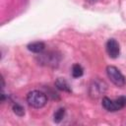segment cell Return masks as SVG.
Here are the masks:
<instances>
[{
	"instance_id": "cell-1",
	"label": "cell",
	"mask_w": 126,
	"mask_h": 126,
	"mask_svg": "<svg viewBox=\"0 0 126 126\" xmlns=\"http://www.w3.org/2000/svg\"><path fill=\"white\" fill-rule=\"evenodd\" d=\"M27 102L33 108H41L47 102V96L44 93L34 90L27 94Z\"/></svg>"
},
{
	"instance_id": "cell-2",
	"label": "cell",
	"mask_w": 126,
	"mask_h": 126,
	"mask_svg": "<svg viewBox=\"0 0 126 126\" xmlns=\"http://www.w3.org/2000/svg\"><path fill=\"white\" fill-rule=\"evenodd\" d=\"M106 90L107 85L105 84V82L100 80L99 78H95L91 82L89 86V94L93 98H98L105 94Z\"/></svg>"
},
{
	"instance_id": "cell-3",
	"label": "cell",
	"mask_w": 126,
	"mask_h": 126,
	"mask_svg": "<svg viewBox=\"0 0 126 126\" xmlns=\"http://www.w3.org/2000/svg\"><path fill=\"white\" fill-rule=\"evenodd\" d=\"M101 104L105 110L109 112H115L120 110L126 105V97L120 96L116 99H110L109 97L104 96L101 100Z\"/></svg>"
},
{
	"instance_id": "cell-4",
	"label": "cell",
	"mask_w": 126,
	"mask_h": 126,
	"mask_svg": "<svg viewBox=\"0 0 126 126\" xmlns=\"http://www.w3.org/2000/svg\"><path fill=\"white\" fill-rule=\"evenodd\" d=\"M106 74H107L108 79L111 81V83L114 84L116 87L122 88L125 85V83H126L125 77L119 71V69L116 68L115 66H112V65L107 66L106 67Z\"/></svg>"
},
{
	"instance_id": "cell-5",
	"label": "cell",
	"mask_w": 126,
	"mask_h": 126,
	"mask_svg": "<svg viewBox=\"0 0 126 126\" xmlns=\"http://www.w3.org/2000/svg\"><path fill=\"white\" fill-rule=\"evenodd\" d=\"M37 59H38V63L41 65H45L49 67H56L60 62V55L54 51H49L45 53H40Z\"/></svg>"
},
{
	"instance_id": "cell-6",
	"label": "cell",
	"mask_w": 126,
	"mask_h": 126,
	"mask_svg": "<svg viewBox=\"0 0 126 126\" xmlns=\"http://www.w3.org/2000/svg\"><path fill=\"white\" fill-rule=\"evenodd\" d=\"M105 49L106 52L108 54V56L110 58H117L119 56L120 53V47H119V43L114 39V38H109L106 43H105Z\"/></svg>"
},
{
	"instance_id": "cell-7",
	"label": "cell",
	"mask_w": 126,
	"mask_h": 126,
	"mask_svg": "<svg viewBox=\"0 0 126 126\" xmlns=\"http://www.w3.org/2000/svg\"><path fill=\"white\" fill-rule=\"evenodd\" d=\"M28 49L33 53H42V51L44 50L45 48V44L42 42V41H33V42H31L28 44Z\"/></svg>"
},
{
	"instance_id": "cell-8",
	"label": "cell",
	"mask_w": 126,
	"mask_h": 126,
	"mask_svg": "<svg viewBox=\"0 0 126 126\" xmlns=\"http://www.w3.org/2000/svg\"><path fill=\"white\" fill-rule=\"evenodd\" d=\"M55 88L58 89L59 91L61 92H65V93H71V88H70V85L68 84V82L62 78H58L55 83Z\"/></svg>"
},
{
	"instance_id": "cell-9",
	"label": "cell",
	"mask_w": 126,
	"mask_h": 126,
	"mask_svg": "<svg viewBox=\"0 0 126 126\" xmlns=\"http://www.w3.org/2000/svg\"><path fill=\"white\" fill-rule=\"evenodd\" d=\"M71 74H72V76H73L74 78H80V77L83 76L84 70H83V68H82V66H81L80 64L76 63V64H74V65L72 66Z\"/></svg>"
},
{
	"instance_id": "cell-10",
	"label": "cell",
	"mask_w": 126,
	"mask_h": 126,
	"mask_svg": "<svg viewBox=\"0 0 126 126\" xmlns=\"http://www.w3.org/2000/svg\"><path fill=\"white\" fill-rule=\"evenodd\" d=\"M64 116H65V108L60 107V108H58L54 112V114H53V120H54L55 123H59V122H61L63 120Z\"/></svg>"
},
{
	"instance_id": "cell-11",
	"label": "cell",
	"mask_w": 126,
	"mask_h": 126,
	"mask_svg": "<svg viewBox=\"0 0 126 126\" xmlns=\"http://www.w3.org/2000/svg\"><path fill=\"white\" fill-rule=\"evenodd\" d=\"M12 109H13V112H14L16 115L20 116V117H22V116L25 115V109H24V107H23L21 104H19V103H14L13 106H12Z\"/></svg>"
},
{
	"instance_id": "cell-12",
	"label": "cell",
	"mask_w": 126,
	"mask_h": 126,
	"mask_svg": "<svg viewBox=\"0 0 126 126\" xmlns=\"http://www.w3.org/2000/svg\"><path fill=\"white\" fill-rule=\"evenodd\" d=\"M89 2H92V3H94V2H95V1H97V0H88Z\"/></svg>"
}]
</instances>
